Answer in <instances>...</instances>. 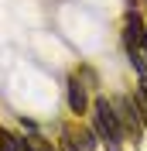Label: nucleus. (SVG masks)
Segmentation results:
<instances>
[{"mask_svg": "<svg viewBox=\"0 0 147 151\" xmlns=\"http://www.w3.org/2000/svg\"><path fill=\"white\" fill-rule=\"evenodd\" d=\"M75 76H79V79H82V83L89 86L92 93L99 89V76H96V69H89V65H79V69H75Z\"/></svg>", "mask_w": 147, "mask_h": 151, "instance_id": "5", "label": "nucleus"}, {"mask_svg": "<svg viewBox=\"0 0 147 151\" xmlns=\"http://www.w3.org/2000/svg\"><path fill=\"white\" fill-rule=\"evenodd\" d=\"M144 35H147V21L140 17L137 7H130L127 17H123V48H140Z\"/></svg>", "mask_w": 147, "mask_h": 151, "instance_id": "4", "label": "nucleus"}, {"mask_svg": "<svg viewBox=\"0 0 147 151\" xmlns=\"http://www.w3.org/2000/svg\"><path fill=\"white\" fill-rule=\"evenodd\" d=\"M17 124H21V131H28V134H38V124L31 120V117H24V113H17Z\"/></svg>", "mask_w": 147, "mask_h": 151, "instance_id": "7", "label": "nucleus"}, {"mask_svg": "<svg viewBox=\"0 0 147 151\" xmlns=\"http://www.w3.org/2000/svg\"><path fill=\"white\" fill-rule=\"evenodd\" d=\"M140 52H144V58H147V35H144V41H140Z\"/></svg>", "mask_w": 147, "mask_h": 151, "instance_id": "8", "label": "nucleus"}, {"mask_svg": "<svg viewBox=\"0 0 147 151\" xmlns=\"http://www.w3.org/2000/svg\"><path fill=\"white\" fill-rule=\"evenodd\" d=\"M89 124H92V131L99 134V144H103L106 151H123L127 134H123V124H120V117H116L113 100H106V96H92Z\"/></svg>", "mask_w": 147, "mask_h": 151, "instance_id": "1", "label": "nucleus"}, {"mask_svg": "<svg viewBox=\"0 0 147 151\" xmlns=\"http://www.w3.org/2000/svg\"><path fill=\"white\" fill-rule=\"evenodd\" d=\"M89 93H92V89L75 72L69 76V83H65V106H69L72 117H86V113H89V106H92V96Z\"/></svg>", "mask_w": 147, "mask_h": 151, "instance_id": "2", "label": "nucleus"}, {"mask_svg": "<svg viewBox=\"0 0 147 151\" xmlns=\"http://www.w3.org/2000/svg\"><path fill=\"white\" fill-rule=\"evenodd\" d=\"M31 141H34V148H38V151H62V148H55L51 141H45L41 134H31Z\"/></svg>", "mask_w": 147, "mask_h": 151, "instance_id": "6", "label": "nucleus"}, {"mask_svg": "<svg viewBox=\"0 0 147 151\" xmlns=\"http://www.w3.org/2000/svg\"><path fill=\"white\" fill-rule=\"evenodd\" d=\"M62 137L69 144H75L79 151H96V148H99V134L92 131V124H82V117H75L72 124H65Z\"/></svg>", "mask_w": 147, "mask_h": 151, "instance_id": "3", "label": "nucleus"}]
</instances>
